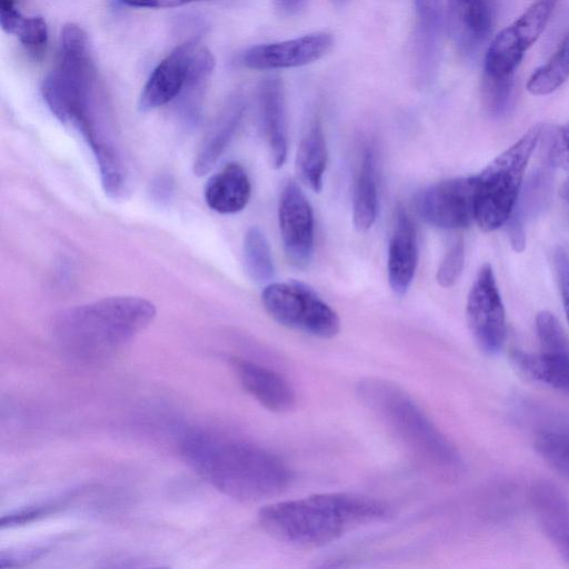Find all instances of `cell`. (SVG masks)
Wrapping results in <instances>:
<instances>
[{
    "label": "cell",
    "mask_w": 569,
    "mask_h": 569,
    "mask_svg": "<svg viewBox=\"0 0 569 569\" xmlns=\"http://www.w3.org/2000/svg\"><path fill=\"white\" fill-rule=\"evenodd\" d=\"M413 206L429 226L455 230L475 221V176L430 184L416 193Z\"/></svg>",
    "instance_id": "obj_10"
},
{
    "label": "cell",
    "mask_w": 569,
    "mask_h": 569,
    "mask_svg": "<svg viewBox=\"0 0 569 569\" xmlns=\"http://www.w3.org/2000/svg\"><path fill=\"white\" fill-rule=\"evenodd\" d=\"M418 264L415 224L403 208H398L389 240L387 272L392 292L402 297L409 290Z\"/></svg>",
    "instance_id": "obj_14"
},
{
    "label": "cell",
    "mask_w": 569,
    "mask_h": 569,
    "mask_svg": "<svg viewBox=\"0 0 569 569\" xmlns=\"http://www.w3.org/2000/svg\"><path fill=\"white\" fill-rule=\"evenodd\" d=\"M242 387L263 407L274 412L291 410L297 401L289 381L277 371L251 360H231Z\"/></svg>",
    "instance_id": "obj_16"
},
{
    "label": "cell",
    "mask_w": 569,
    "mask_h": 569,
    "mask_svg": "<svg viewBox=\"0 0 569 569\" xmlns=\"http://www.w3.org/2000/svg\"><path fill=\"white\" fill-rule=\"evenodd\" d=\"M243 263L246 272L256 282L269 281L274 274L269 242L258 227L249 228L244 234Z\"/></svg>",
    "instance_id": "obj_26"
},
{
    "label": "cell",
    "mask_w": 569,
    "mask_h": 569,
    "mask_svg": "<svg viewBox=\"0 0 569 569\" xmlns=\"http://www.w3.org/2000/svg\"><path fill=\"white\" fill-rule=\"evenodd\" d=\"M561 197L569 203V179L562 186Z\"/></svg>",
    "instance_id": "obj_41"
},
{
    "label": "cell",
    "mask_w": 569,
    "mask_h": 569,
    "mask_svg": "<svg viewBox=\"0 0 569 569\" xmlns=\"http://www.w3.org/2000/svg\"><path fill=\"white\" fill-rule=\"evenodd\" d=\"M94 66L87 52H60L57 67L41 84L48 108L62 123L81 131L96 119Z\"/></svg>",
    "instance_id": "obj_6"
},
{
    "label": "cell",
    "mask_w": 569,
    "mask_h": 569,
    "mask_svg": "<svg viewBox=\"0 0 569 569\" xmlns=\"http://www.w3.org/2000/svg\"><path fill=\"white\" fill-rule=\"evenodd\" d=\"M447 21L458 50L473 53L490 32L492 18L488 0H448Z\"/></svg>",
    "instance_id": "obj_17"
},
{
    "label": "cell",
    "mask_w": 569,
    "mask_h": 569,
    "mask_svg": "<svg viewBox=\"0 0 569 569\" xmlns=\"http://www.w3.org/2000/svg\"><path fill=\"white\" fill-rule=\"evenodd\" d=\"M550 159L556 166L569 170V122L558 130L550 150Z\"/></svg>",
    "instance_id": "obj_35"
},
{
    "label": "cell",
    "mask_w": 569,
    "mask_h": 569,
    "mask_svg": "<svg viewBox=\"0 0 569 569\" xmlns=\"http://www.w3.org/2000/svg\"><path fill=\"white\" fill-rule=\"evenodd\" d=\"M279 9L287 13L293 14L299 12L306 4L307 0H276Z\"/></svg>",
    "instance_id": "obj_38"
},
{
    "label": "cell",
    "mask_w": 569,
    "mask_h": 569,
    "mask_svg": "<svg viewBox=\"0 0 569 569\" xmlns=\"http://www.w3.org/2000/svg\"><path fill=\"white\" fill-rule=\"evenodd\" d=\"M61 52H86L88 51V36L86 31L76 23H67L60 33Z\"/></svg>",
    "instance_id": "obj_34"
},
{
    "label": "cell",
    "mask_w": 569,
    "mask_h": 569,
    "mask_svg": "<svg viewBox=\"0 0 569 569\" xmlns=\"http://www.w3.org/2000/svg\"><path fill=\"white\" fill-rule=\"evenodd\" d=\"M328 151L320 121H315L301 139L296 157L299 180L315 192L323 186Z\"/></svg>",
    "instance_id": "obj_23"
},
{
    "label": "cell",
    "mask_w": 569,
    "mask_h": 569,
    "mask_svg": "<svg viewBox=\"0 0 569 569\" xmlns=\"http://www.w3.org/2000/svg\"><path fill=\"white\" fill-rule=\"evenodd\" d=\"M261 301L268 315L287 328L322 339L332 338L340 330L337 312L305 283H269Z\"/></svg>",
    "instance_id": "obj_7"
},
{
    "label": "cell",
    "mask_w": 569,
    "mask_h": 569,
    "mask_svg": "<svg viewBox=\"0 0 569 569\" xmlns=\"http://www.w3.org/2000/svg\"><path fill=\"white\" fill-rule=\"evenodd\" d=\"M82 491V488L70 489L52 498L14 510L1 518V527L12 528L24 526L46 518L67 507Z\"/></svg>",
    "instance_id": "obj_28"
},
{
    "label": "cell",
    "mask_w": 569,
    "mask_h": 569,
    "mask_svg": "<svg viewBox=\"0 0 569 569\" xmlns=\"http://www.w3.org/2000/svg\"><path fill=\"white\" fill-rule=\"evenodd\" d=\"M243 113L241 100H232L203 140L193 162L197 176L208 173L230 143Z\"/></svg>",
    "instance_id": "obj_22"
},
{
    "label": "cell",
    "mask_w": 569,
    "mask_h": 569,
    "mask_svg": "<svg viewBox=\"0 0 569 569\" xmlns=\"http://www.w3.org/2000/svg\"><path fill=\"white\" fill-rule=\"evenodd\" d=\"M259 106L271 163L278 169L286 161L288 147L284 91L278 77H269L261 82Z\"/></svg>",
    "instance_id": "obj_18"
},
{
    "label": "cell",
    "mask_w": 569,
    "mask_h": 569,
    "mask_svg": "<svg viewBox=\"0 0 569 569\" xmlns=\"http://www.w3.org/2000/svg\"><path fill=\"white\" fill-rule=\"evenodd\" d=\"M536 124L475 176V221L486 232L506 224L517 208L525 170L542 134Z\"/></svg>",
    "instance_id": "obj_5"
},
{
    "label": "cell",
    "mask_w": 569,
    "mask_h": 569,
    "mask_svg": "<svg viewBox=\"0 0 569 569\" xmlns=\"http://www.w3.org/2000/svg\"><path fill=\"white\" fill-rule=\"evenodd\" d=\"M214 69V58L206 48H193L187 61L186 78L180 96L202 101L203 90Z\"/></svg>",
    "instance_id": "obj_29"
},
{
    "label": "cell",
    "mask_w": 569,
    "mask_h": 569,
    "mask_svg": "<svg viewBox=\"0 0 569 569\" xmlns=\"http://www.w3.org/2000/svg\"><path fill=\"white\" fill-rule=\"evenodd\" d=\"M538 455L555 470L569 478V426H547L535 439Z\"/></svg>",
    "instance_id": "obj_27"
},
{
    "label": "cell",
    "mask_w": 569,
    "mask_h": 569,
    "mask_svg": "<svg viewBox=\"0 0 569 569\" xmlns=\"http://www.w3.org/2000/svg\"><path fill=\"white\" fill-rule=\"evenodd\" d=\"M117 3L131 8L156 9L154 0H116Z\"/></svg>",
    "instance_id": "obj_39"
},
{
    "label": "cell",
    "mask_w": 569,
    "mask_h": 569,
    "mask_svg": "<svg viewBox=\"0 0 569 569\" xmlns=\"http://www.w3.org/2000/svg\"><path fill=\"white\" fill-rule=\"evenodd\" d=\"M250 196V179L246 169L238 162L227 163L209 178L204 187L207 204L222 214L241 211L248 204Z\"/></svg>",
    "instance_id": "obj_19"
},
{
    "label": "cell",
    "mask_w": 569,
    "mask_h": 569,
    "mask_svg": "<svg viewBox=\"0 0 569 569\" xmlns=\"http://www.w3.org/2000/svg\"><path fill=\"white\" fill-rule=\"evenodd\" d=\"M50 549L51 545L49 543L8 549L0 555V567L16 568L28 565L46 555Z\"/></svg>",
    "instance_id": "obj_33"
},
{
    "label": "cell",
    "mask_w": 569,
    "mask_h": 569,
    "mask_svg": "<svg viewBox=\"0 0 569 569\" xmlns=\"http://www.w3.org/2000/svg\"><path fill=\"white\" fill-rule=\"evenodd\" d=\"M357 392L426 468L443 476L460 470L456 448L403 389L383 379L368 378L359 382Z\"/></svg>",
    "instance_id": "obj_4"
},
{
    "label": "cell",
    "mask_w": 569,
    "mask_h": 569,
    "mask_svg": "<svg viewBox=\"0 0 569 569\" xmlns=\"http://www.w3.org/2000/svg\"><path fill=\"white\" fill-rule=\"evenodd\" d=\"M557 2L558 0H537L510 24L527 50L545 30Z\"/></svg>",
    "instance_id": "obj_30"
},
{
    "label": "cell",
    "mask_w": 569,
    "mask_h": 569,
    "mask_svg": "<svg viewBox=\"0 0 569 569\" xmlns=\"http://www.w3.org/2000/svg\"><path fill=\"white\" fill-rule=\"evenodd\" d=\"M416 33L415 61L416 76L421 84L432 78L439 48V0H415Z\"/></svg>",
    "instance_id": "obj_20"
},
{
    "label": "cell",
    "mask_w": 569,
    "mask_h": 569,
    "mask_svg": "<svg viewBox=\"0 0 569 569\" xmlns=\"http://www.w3.org/2000/svg\"><path fill=\"white\" fill-rule=\"evenodd\" d=\"M332 37L325 32L306 34L290 40L251 47L241 58L244 67L254 70H276L309 64L332 48Z\"/></svg>",
    "instance_id": "obj_12"
},
{
    "label": "cell",
    "mask_w": 569,
    "mask_h": 569,
    "mask_svg": "<svg viewBox=\"0 0 569 569\" xmlns=\"http://www.w3.org/2000/svg\"><path fill=\"white\" fill-rule=\"evenodd\" d=\"M156 316L154 306L133 296L108 297L60 311L51 333L60 350L81 363H99L121 352Z\"/></svg>",
    "instance_id": "obj_3"
},
{
    "label": "cell",
    "mask_w": 569,
    "mask_h": 569,
    "mask_svg": "<svg viewBox=\"0 0 569 569\" xmlns=\"http://www.w3.org/2000/svg\"><path fill=\"white\" fill-rule=\"evenodd\" d=\"M391 516V507L380 499L329 492L264 506L258 513V520L274 539L296 547L313 548Z\"/></svg>",
    "instance_id": "obj_2"
},
{
    "label": "cell",
    "mask_w": 569,
    "mask_h": 569,
    "mask_svg": "<svg viewBox=\"0 0 569 569\" xmlns=\"http://www.w3.org/2000/svg\"><path fill=\"white\" fill-rule=\"evenodd\" d=\"M181 452L199 476L239 501L277 496L291 481V471L279 457L238 436L193 430L184 436Z\"/></svg>",
    "instance_id": "obj_1"
},
{
    "label": "cell",
    "mask_w": 569,
    "mask_h": 569,
    "mask_svg": "<svg viewBox=\"0 0 569 569\" xmlns=\"http://www.w3.org/2000/svg\"><path fill=\"white\" fill-rule=\"evenodd\" d=\"M23 19L13 0H0V24L4 32L17 34Z\"/></svg>",
    "instance_id": "obj_37"
},
{
    "label": "cell",
    "mask_w": 569,
    "mask_h": 569,
    "mask_svg": "<svg viewBox=\"0 0 569 569\" xmlns=\"http://www.w3.org/2000/svg\"><path fill=\"white\" fill-rule=\"evenodd\" d=\"M527 48L511 26L502 29L490 42L485 56L483 77L498 80L513 79Z\"/></svg>",
    "instance_id": "obj_24"
},
{
    "label": "cell",
    "mask_w": 569,
    "mask_h": 569,
    "mask_svg": "<svg viewBox=\"0 0 569 569\" xmlns=\"http://www.w3.org/2000/svg\"><path fill=\"white\" fill-rule=\"evenodd\" d=\"M201 34L177 46L152 71L139 97V109L149 111L177 99L186 78L187 61Z\"/></svg>",
    "instance_id": "obj_13"
},
{
    "label": "cell",
    "mask_w": 569,
    "mask_h": 569,
    "mask_svg": "<svg viewBox=\"0 0 569 569\" xmlns=\"http://www.w3.org/2000/svg\"><path fill=\"white\" fill-rule=\"evenodd\" d=\"M17 36L28 50L39 52L48 40L47 23L41 17H24Z\"/></svg>",
    "instance_id": "obj_32"
},
{
    "label": "cell",
    "mask_w": 569,
    "mask_h": 569,
    "mask_svg": "<svg viewBox=\"0 0 569 569\" xmlns=\"http://www.w3.org/2000/svg\"><path fill=\"white\" fill-rule=\"evenodd\" d=\"M278 221L287 260L305 268L313 252L315 221L310 202L296 181L289 180L281 190Z\"/></svg>",
    "instance_id": "obj_11"
},
{
    "label": "cell",
    "mask_w": 569,
    "mask_h": 569,
    "mask_svg": "<svg viewBox=\"0 0 569 569\" xmlns=\"http://www.w3.org/2000/svg\"><path fill=\"white\" fill-rule=\"evenodd\" d=\"M540 343L538 352L516 350L512 363L527 378L569 396V339L558 319L549 311L536 317Z\"/></svg>",
    "instance_id": "obj_8"
},
{
    "label": "cell",
    "mask_w": 569,
    "mask_h": 569,
    "mask_svg": "<svg viewBox=\"0 0 569 569\" xmlns=\"http://www.w3.org/2000/svg\"><path fill=\"white\" fill-rule=\"evenodd\" d=\"M465 264V246L462 239H457L446 252L436 274L439 286L449 288L459 279Z\"/></svg>",
    "instance_id": "obj_31"
},
{
    "label": "cell",
    "mask_w": 569,
    "mask_h": 569,
    "mask_svg": "<svg viewBox=\"0 0 569 569\" xmlns=\"http://www.w3.org/2000/svg\"><path fill=\"white\" fill-rule=\"evenodd\" d=\"M156 1V9H162V8H176L181 7L184 4H188L193 1L198 0H154Z\"/></svg>",
    "instance_id": "obj_40"
},
{
    "label": "cell",
    "mask_w": 569,
    "mask_h": 569,
    "mask_svg": "<svg viewBox=\"0 0 569 569\" xmlns=\"http://www.w3.org/2000/svg\"><path fill=\"white\" fill-rule=\"evenodd\" d=\"M530 500L536 517L548 539L569 562V498L548 480L535 482Z\"/></svg>",
    "instance_id": "obj_15"
},
{
    "label": "cell",
    "mask_w": 569,
    "mask_h": 569,
    "mask_svg": "<svg viewBox=\"0 0 569 569\" xmlns=\"http://www.w3.org/2000/svg\"><path fill=\"white\" fill-rule=\"evenodd\" d=\"M378 212V184L376 157L371 148L361 156L352 196V221L357 231H368Z\"/></svg>",
    "instance_id": "obj_21"
},
{
    "label": "cell",
    "mask_w": 569,
    "mask_h": 569,
    "mask_svg": "<svg viewBox=\"0 0 569 569\" xmlns=\"http://www.w3.org/2000/svg\"><path fill=\"white\" fill-rule=\"evenodd\" d=\"M555 264L558 273L563 309L569 322V257L561 249L556 252Z\"/></svg>",
    "instance_id": "obj_36"
},
{
    "label": "cell",
    "mask_w": 569,
    "mask_h": 569,
    "mask_svg": "<svg viewBox=\"0 0 569 569\" xmlns=\"http://www.w3.org/2000/svg\"><path fill=\"white\" fill-rule=\"evenodd\" d=\"M568 79L569 33L551 58L530 76L527 90L533 96H547L559 89Z\"/></svg>",
    "instance_id": "obj_25"
},
{
    "label": "cell",
    "mask_w": 569,
    "mask_h": 569,
    "mask_svg": "<svg viewBox=\"0 0 569 569\" xmlns=\"http://www.w3.org/2000/svg\"><path fill=\"white\" fill-rule=\"evenodd\" d=\"M466 318L478 347L490 356L499 353L507 337L506 313L489 263L479 269L469 290Z\"/></svg>",
    "instance_id": "obj_9"
},
{
    "label": "cell",
    "mask_w": 569,
    "mask_h": 569,
    "mask_svg": "<svg viewBox=\"0 0 569 569\" xmlns=\"http://www.w3.org/2000/svg\"><path fill=\"white\" fill-rule=\"evenodd\" d=\"M335 1H336V2H338V3H343V2H346L347 0H335Z\"/></svg>",
    "instance_id": "obj_42"
}]
</instances>
